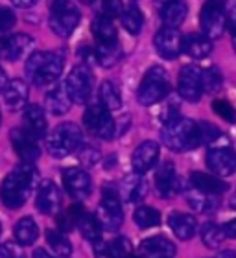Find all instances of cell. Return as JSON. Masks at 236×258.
Listing matches in <instances>:
<instances>
[{
    "label": "cell",
    "mask_w": 236,
    "mask_h": 258,
    "mask_svg": "<svg viewBox=\"0 0 236 258\" xmlns=\"http://www.w3.org/2000/svg\"><path fill=\"white\" fill-rule=\"evenodd\" d=\"M37 177V170L33 168V164H28V162L19 164L13 172L6 175L0 184L2 203L11 210L21 209L22 205L26 203V199L30 198L32 190L35 188Z\"/></svg>",
    "instance_id": "obj_1"
},
{
    "label": "cell",
    "mask_w": 236,
    "mask_h": 258,
    "mask_svg": "<svg viewBox=\"0 0 236 258\" xmlns=\"http://www.w3.org/2000/svg\"><path fill=\"white\" fill-rule=\"evenodd\" d=\"M161 140L172 151H188L201 146L198 124L183 116H177L166 124H162Z\"/></svg>",
    "instance_id": "obj_2"
},
{
    "label": "cell",
    "mask_w": 236,
    "mask_h": 258,
    "mask_svg": "<svg viewBox=\"0 0 236 258\" xmlns=\"http://www.w3.org/2000/svg\"><path fill=\"white\" fill-rule=\"evenodd\" d=\"M63 67L65 59L55 52H33L26 61V76L33 85L44 87L59 80Z\"/></svg>",
    "instance_id": "obj_3"
},
{
    "label": "cell",
    "mask_w": 236,
    "mask_h": 258,
    "mask_svg": "<svg viewBox=\"0 0 236 258\" xmlns=\"http://www.w3.org/2000/svg\"><path fill=\"white\" fill-rule=\"evenodd\" d=\"M83 142V135L81 129L74 124V122H65L59 124L57 127L50 133L46 148L48 153L55 159H63V157L72 155L74 151H78L81 148Z\"/></svg>",
    "instance_id": "obj_4"
},
{
    "label": "cell",
    "mask_w": 236,
    "mask_h": 258,
    "mask_svg": "<svg viewBox=\"0 0 236 258\" xmlns=\"http://www.w3.org/2000/svg\"><path fill=\"white\" fill-rule=\"evenodd\" d=\"M170 92V78L162 67H151L144 74L137 91V100L142 105H155L162 102Z\"/></svg>",
    "instance_id": "obj_5"
},
{
    "label": "cell",
    "mask_w": 236,
    "mask_h": 258,
    "mask_svg": "<svg viewBox=\"0 0 236 258\" xmlns=\"http://www.w3.org/2000/svg\"><path fill=\"white\" fill-rule=\"evenodd\" d=\"M100 225L103 231H116L124 221V210H122V198L118 194V186L114 184H105L102 188V201L98 207L96 214Z\"/></svg>",
    "instance_id": "obj_6"
},
{
    "label": "cell",
    "mask_w": 236,
    "mask_h": 258,
    "mask_svg": "<svg viewBox=\"0 0 236 258\" xmlns=\"http://www.w3.org/2000/svg\"><path fill=\"white\" fill-rule=\"evenodd\" d=\"M81 13L72 0H54L50 8V28L57 37H70L78 24Z\"/></svg>",
    "instance_id": "obj_7"
},
{
    "label": "cell",
    "mask_w": 236,
    "mask_h": 258,
    "mask_svg": "<svg viewBox=\"0 0 236 258\" xmlns=\"http://www.w3.org/2000/svg\"><path fill=\"white\" fill-rule=\"evenodd\" d=\"M94 87V74L89 64H78L70 70L69 78L65 81V89L69 92L72 103H85L92 94Z\"/></svg>",
    "instance_id": "obj_8"
},
{
    "label": "cell",
    "mask_w": 236,
    "mask_h": 258,
    "mask_svg": "<svg viewBox=\"0 0 236 258\" xmlns=\"http://www.w3.org/2000/svg\"><path fill=\"white\" fill-rule=\"evenodd\" d=\"M83 124L89 133L102 140H111L116 135V124L111 116V111H107L100 103L87 107L85 114H83Z\"/></svg>",
    "instance_id": "obj_9"
},
{
    "label": "cell",
    "mask_w": 236,
    "mask_h": 258,
    "mask_svg": "<svg viewBox=\"0 0 236 258\" xmlns=\"http://www.w3.org/2000/svg\"><path fill=\"white\" fill-rule=\"evenodd\" d=\"M179 96L187 102H199L203 96V70L194 64L183 67L179 72V81H177Z\"/></svg>",
    "instance_id": "obj_10"
},
{
    "label": "cell",
    "mask_w": 236,
    "mask_h": 258,
    "mask_svg": "<svg viewBox=\"0 0 236 258\" xmlns=\"http://www.w3.org/2000/svg\"><path fill=\"white\" fill-rule=\"evenodd\" d=\"M207 168L218 177H229L236 172V151L229 146L210 148L205 157Z\"/></svg>",
    "instance_id": "obj_11"
},
{
    "label": "cell",
    "mask_w": 236,
    "mask_h": 258,
    "mask_svg": "<svg viewBox=\"0 0 236 258\" xmlns=\"http://www.w3.org/2000/svg\"><path fill=\"white\" fill-rule=\"evenodd\" d=\"M63 184L70 198L78 199H87L92 192V181L91 175L81 170V168H65L63 170Z\"/></svg>",
    "instance_id": "obj_12"
},
{
    "label": "cell",
    "mask_w": 236,
    "mask_h": 258,
    "mask_svg": "<svg viewBox=\"0 0 236 258\" xmlns=\"http://www.w3.org/2000/svg\"><path fill=\"white\" fill-rule=\"evenodd\" d=\"M155 48L161 57L164 59H175L177 55L183 52V35L177 28H161L155 33Z\"/></svg>",
    "instance_id": "obj_13"
},
{
    "label": "cell",
    "mask_w": 236,
    "mask_h": 258,
    "mask_svg": "<svg viewBox=\"0 0 236 258\" xmlns=\"http://www.w3.org/2000/svg\"><path fill=\"white\" fill-rule=\"evenodd\" d=\"M11 144H13V150L17 151V155L21 157L22 162L33 164L39 159V155H41V148L37 144V139L32 137L24 127L11 131Z\"/></svg>",
    "instance_id": "obj_14"
},
{
    "label": "cell",
    "mask_w": 236,
    "mask_h": 258,
    "mask_svg": "<svg viewBox=\"0 0 236 258\" xmlns=\"http://www.w3.org/2000/svg\"><path fill=\"white\" fill-rule=\"evenodd\" d=\"M155 184L157 192L161 194L164 199H172L181 192V179L177 175L173 162H162L159 166L155 173Z\"/></svg>",
    "instance_id": "obj_15"
},
{
    "label": "cell",
    "mask_w": 236,
    "mask_h": 258,
    "mask_svg": "<svg viewBox=\"0 0 236 258\" xmlns=\"http://www.w3.org/2000/svg\"><path fill=\"white\" fill-rule=\"evenodd\" d=\"M159 161V144L153 140H146L133 151L131 155V166H133L135 173L144 175L146 172H150L151 168L155 166Z\"/></svg>",
    "instance_id": "obj_16"
},
{
    "label": "cell",
    "mask_w": 236,
    "mask_h": 258,
    "mask_svg": "<svg viewBox=\"0 0 236 258\" xmlns=\"http://www.w3.org/2000/svg\"><path fill=\"white\" fill-rule=\"evenodd\" d=\"M118 194L128 203H140L148 196V183L140 173H129L118 184Z\"/></svg>",
    "instance_id": "obj_17"
},
{
    "label": "cell",
    "mask_w": 236,
    "mask_h": 258,
    "mask_svg": "<svg viewBox=\"0 0 236 258\" xmlns=\"http://www.w3.org/2000/svg\"><path fill=\"white\" fill-rule=\"evenodd\" d=\"M0 46H2V55L6 59L19 61L30 54V50L33 48V39L26 33H15V35L0 39Z\"/></svg>",
    "instance_id": "obj_18"
},
{
    "label": "cell",
    "mask_w": 236,
    "mask_h": 258,
    "mask_svg": "<svg viewBox=\"0 0 236 258\" xmlns=\"http://www.w3.org/2000/svg\"><path fill=\"white\" fill-rule=\"evenodd\" d=\"M35 207L39 209V212H43V214H46V216H54L59 212V207H61V194H59V188L52 181H43V183L39 184Z\"/></svg>",
    "instance_id": "obj_19"
},
{
    "label": "cell",
    "mask_w": 236,
    "mask_h": 258,
    "mask_svg": "<svg viewBox=\"0 0 236 258\" xmlns=\"http://www.w3.org/2000/svg\"><path fill=\"white\" fill-rule=\"evenodd\" d=\"M173 245L166 236H151L140 242L139 253L144 258H172L175 254Z\"/></svg>",
    "instance_id": "obj_20"
},
{
    "label": "cell",
    "mask_w": 236,
    "mask_h": 258,
    "mask_svg": "<svg viewBox=\"0 0 236 258\" xmlns=\"http://www.w3.org/2000/svg\"><path fill=\"white\" fill-rule=\"evenodd\" d=\"M168 225L179 240H190L198 232V220L185 212H172L168 216Z\"/></svg>",
    "instance_id": "obj_21"
},
{
    "label": "cell",
    "mask_w": 236,
    "mask_h": 258,
    "mask_svg": "<svg viewBox=\"0 0 236 258\" xmlns=\"http://www.w3.org/2000/svg\"><path fill=\"white\" fill-rule=\"evenodd\" d=\"M188 15L187 0H166L161 8V21L166 28H179Z\"/></svg>",
    "instance_id": "obj_22"
},
{
    "label": "cell",
    "mask_w": 236,
    "mask_h": 258,
    "mask_svg": "<svg viewBox=\"0 0 236 258\" xmlns=\"http://www.w3.org/2000/svg\"><path fill=\"white\" fill-rule=\"evenodd\" d=\"M183 52H187L192 59H205L212 52V43L203 33H190L183 37Z\"/></svg>",
    "instance_id": "obj_23"
},
{
    "label": "cell",
    "mask_w": 236,
    "mask_h": 258,
    "mask_svg": "<svg viewBox=\"0 0 236 258\" xmlns=\"http://www.w3.org/2000/svg\"><path fill=\"white\" fill-rule=\"evenodd\" d=\"M190 184H192V188L199 190V192L210 194V196H220V194H223L229 188L220 177L209 175V173H203V172L190 173Z\"/></svg>",
    "instance_id": "obj_24"
},
{
    "label": "cell",
    "mask_w": 236,
    "mask_h": 258,
    "mask_svg": "<svg viewBox=\"0 0 236 258\" xmlns=\"http://www.w3.org/2000/svg\"><path fill=\"white\" fill-rule=\"evenodd\" d=\"M44 105L50 113L55 114V116H61V114L69 113L70 105H72V100H70L69 92L65 89V85H54L46 92V98H44Z\"/></svg>",
    "instance_id": "obj_25"
},
{
    "label": "cell",
    "mask_w": 236,
    "mask_h": 258,
    "mask_svg": "<svg viewBox=\"0 0 236 258\" xmlns=\"http://www.w3.org/2000/svg\"><path fill=\"white\" fill-rule=\"evenodd\" d=\"M24 129L32 137H35V139H41L46 133V116H44V111L39 105H35V103L26 105V109H24Z\"/></svg>",
    "instance_id": "obj_26"
},
{
    "label": "cell",
    "mask_w": 236,
    "mask_h": 258,
    "mask_svg": "<svg viewBox=\"0 0 236 258\" xmlns=\"http://www.w3.org/2000/svg\"><path fill=\"white\" fill-rule=\"evenodd\" d=\"M120 22H122V26L128 30L129 33H140L142 26H144V15H142V11L137 4H135L133 0H126L122 6V11H120Z\"/></svg>",
    "instance_id": "obj_27"
},
{
    "label": "cell",
    "mask_w": 236,
    "mask_h": 258,
    "mask_svg": "<svg viewBox=\"0 0 236 258\" xmlns=\"http://www.w3.org/2000/svg\"><path fill=\"white\" fill-rule=\"evenodd\" d=\"M4 102L13 111H19L28 102V85L22 80H11L4 89Z\"/></svg>",
    "instance_id": "obj_28"
},
{
    "label": "cell",
    "mask_w": 236,
    "mask_h": 258,
    "mask_svg": "<svg viewBox=\"0 0 236 258\" xmlns=\"http://www.w3.org/2000/svg\"><path fill=\"white\" fill-rule=\"evenodd\" d=\"M187 203L188 207L194 210V212H199V214H210L218 209V196H210V194L199 192V190L192 188V192L187 194Z\"/></svg>",
    "instance_id": "obj_29"
},
{
    "label": "cell",
    "mask_w": 236,
    "mask_h": 258,
    "mask_svg": "<svg viewBox=\"0 0 236 258\" xmlns=\"http://www.w3.org/2000/svg\"><path fill=\"white\" fill-rule=\"evenodd\" d=\"M94 57L96 63L103 69H113L118 61L122 59V48L120 43L113 41V43H98L96 50H94Z\"/></svg>",
    "instance_id": "obj_30"
},
{
    "label": "cell",
    "mask_w": 236,
    "mask_h": 258,
    "mask_svg": "<svg viewBox=\"0 0 236 258\" xmlns=\"http://www.w3.org/2000/svg\"><path fill=\"white\" fill-rule=\"evenodd\" d=\"M76 229H80L83 238L92 243H96L102 240V225H100V221H98L96 216L91 214V212H87V210H83L80 214Z\"/></svg>",
    "instance_id": "obj_31"
},
{
    "label": "cell",
    "mask_w": 236,
    "mask_h": 258,
    "mask_svg": "<svg viewBox=\"0 0 236 258\" xmlns=\"http://www.w3.org/2000/svg\"><path fill=\"white\" fill-rule=\"evenodd\" d=\"M92 33L98 43H113L116 39V28H114L113 17L100 13L92 22Z\"/></svg>",
    "instance_id": "obj_32"
},
{
    "label": "cell",
    "mask_w": 236,
    "mask_h": 258,
    "mask_svg": "<svg viewBox=\"0 0 236 258\" xmlns=\"http://www.w3.org/2000/svg\"><path fill=\"white\" fill-rule=\"evenodd\" d=\"M13 232H15V240L19 242V245H32L39 236V227L33 218H22L15 223Z\"/></svg>",
    "instance_id": "obj_33"
},
{
    "label": "cell",
    "mask_w": 236,
    "mask_h": 258,
    "mask_svg": "<svg viewBox=\"0 0 236 258\" xmlns=\"http://www.w3.org/2000/svg\"><path fill=\"white\" fill-rule=\"evenodd\" d=\"M98 98H100V105L107 109V111H118L122 107V98L116 87L111 81H103L100 89H98Z\"/></svg>",
    "instance_id": "obj_34"
},
{
    "label": "cell",
    "mask_w": 236,
    "mask_h": 258,
    "mask_svg": "<svg viewBox=\"0 0 236 258\" xmlns=\"http://www.w3.org/2000/svg\"><path fill=\"white\" fill-rule=\"evenodd\" d=\"M46 242L50 243L52 251H54L57 256L69 258L70 254H72V245H70L69 238L65 236L61 231H54V229L46 231Z\"/></svg>",
    "instance_id": "obj_35"
},
{
    "label": "cell",
    "mask_w": 236,
    "mask_h": 258,
    "mask_svg": "<svg viewBox=\"0 0 236 258\" xmlns=\"http://www.w3.org/2000/svg\"><path fill=\"white\" fill-rule=\"evenodd\" d=\"M225 231L220 225H216V223H205L203 229H201V240L210 249H218L221 243L225 242Z\"/></svg>",
    "instance_id": "obj_36"
},
{
    "label": "cell",
    "mask_w": 236,
    "mask_h": 258,
    "mask_svg": "<svg viewBox=\"0 0 236 258\" xmlns=\"http://www.w3.org/2000/svg\"><path fill=\"white\" fill-rule=\"evenodd\" d=\"M133 218H135V223L140 229H151V227H157L161 223V214L153 207H139V209L135 210Z\"/></svg>",
    "instance_id": "obj_37"
},
{
    "label": "cell",
    "mask_w": 236,
    "mask_h": 258,
    "mask_svg": "<svg viewBox=\"0 0 236 258\" xmlns=\"http://www.w3.org/2000/svg\"><path fill=\"white\" fill-rule=\"evenodd\" d=\"M221 85H223V76L218 67H209L207 70H203V92L216 94Z\"/></svg>",
    "instance_id": "obj_38"
},
{
    "label": "cell",
    "mask_w": 236,
    "mask_h": 258,
    "mask_svg": "<svg viewBox=\"0 0 236 258\" xmlns=\"http://www.w3.org/2000/svg\"><path fill=\"white\" fill-rule=\"evenodd\" d=\"M83 207H81L80 203H76V205H72L65 214H61L59 216V220H57V223H59V229H61V232H69V231H72L76 225H78V218H80V214L83 212Z\"/></svg>",
    "instance_id": "obj_39"
},
{
    "label": "cell",
    "mask_w": 236,
    "mask_h": 258,
    "mask_svg": "<svg viewBox=\"0 0 236 258\" xmlns=\"http://www.w3.org/2000/svg\"><path fill=\"white\" fill-rule=\"evenodd\" d=\"M109 254L111 258H129L131 256V245H129L128 238H114L113 242L107 243Z\"/></svg>",
    "instance_id": "obj_40"
},
{
    "label": "cell",
    "mask_w": 236,
    "mask_h": 258,
    "mask_svg": "<svg viewBox=\"0 0 236 258\" xmlns=\"http://www.w3.org/2000/svg\"><path fill=\"white\" fill-rule=\"evenodd\" d=\"M198 127H199V140H201V144H212V142H216L221 137L220 129L216 127L214 124H210V122H199Z\"/></svg>",
    "instance_id": "obj_41"
},
{
    "label": "cell",
    "mask_w": 236,
    "mask_h": 258,
    "mask_svg": "<svg viewBox=\"0 0 236 258\" xmlns=\"http://www.w3.org/2000/svg\"><path fill=\"white\" fill-rule=\"evenodd\" d=\"M212 109H214V113L218 114L221 120L231 122V124H234V122H236L234 109H232L231 103H227L225 100H214V102H212Z\"/></svg>",
    "instance_id": "obj_42"
},
{
    "label": "cell",
    "mask_w": 236,
    "mask_h": 258,
    "mask_svg": "<svg viewBox=\"0 0 236 258\" xmlns=\"http://www.w3.org/2000/svg\"><path fill=\"white\" fill-rule=\"evenodd\" d=\"M80 161L83 166H94L100 161V151L96 148H92V146H85V148L80 150Z\"/></svg>",
    "instance_id": "obj_43"
},
{
    "label": "cell",
    "mask_w": 236,
    "mask_h": 258,
    "mask_svg": "<svg viewBox=\"0 0 236 258\" xmlns=\"http://www.w3.org/2000/svg\"><path fill=\"white\" fill-rule=\"evenodd\" d=\"M15 13L10 8H6V6H0V32H6V30L13 28L15 26Z\"/></svg>",
    "instance_id": "obj_44"
},
{
    "label": "cell",
    "mask_w": 236,
    "mask_h": 258,
    "mask_svg": "<svg viewBox=\"0 0 236 258\" xmlns=\"http://www.w3.org/2000/svg\"><path fill=\"white\" fill-rule=\"evenodd\" d=\"M0 258H24V254L15 243H2L0 245Z\"/></svg>",
    "instance_id": "obj_45"
},
{
    "label": "cell",
    "mask_w": 236,
    "mask_h": 258,
    "mask_svg": "<svg viewBox=\"0 0 236 258\" xmlns=\"http://www.w3.org/2000/svg\"><path fill=\"white\" fill-rule=\"evenodd\" d=\"M102 2H103V13L109 17H114V15H120L126 0H102Z\"/></svg>",
    "instance_id": "obj_46"
},
{
    "label": "cell",
    "mask_w": 236,
    "mask_h": 258,
    "mask_svg": "<svg viewBox=\"0 0 236 258\" xmlns=\"http://www.w3.org/2000/svg\"><path fill=\"white\" fill-rule=\"evenodd\" d=\"M223 231H225V234L229 238H236V220L229 221V223L223 227Z\"/></svg>",
    "instance_id": "obj_47"
},
{
    "label": "cell",
    "mask_w": 236,
    "mask_h": 258,
    "mask_svg": "<svg viewBox=\"0 0 236 258\" xmlns=\"http://www.w3.org/2000/svg\"><path fill=\"white\" fill-rule=\"evenodd\" d=\"M19 8H32L33 4H37V0H11Z\"/></svg>",
    "instance_id": "obj_48"
},
{
    "label": "cell",
    "mask_w": 236,
    "mask_h": 258,
    "mask_svg": "<svg viewBox=\"0 0 236 258\" xmlns=\"http://www.w3.org/2000/svg\"><path fill=\"white\" fill-rule=\"evenodd\" d=\"M33 258H54L48 251H44V249H35L33 251Z\"/></svg>",
    "instance_id": "obj_49"
},
{
    "label": "cell",
    "mask_w": 236,
    "mask_h": 258,
    "mask_svg": "<svg viewBox=\"0 0 236 258\" xmlns=\"http://www.w3.org/2000/svg\"><path fill=\"white\" fill-rule=\"evenodd\" d=\"M6 85H8V78H6L4 70L0 69V91H4V89H6Z\"/></svg>",
    "instance_id": "obj_50"
},
{
    "label": "cell",
    "mask_w": 236,
    "mask_h": 258,
    "mask_svg": "<svg viewBox=\"0 0 236 258\" xmlns=\"http://www.w3.org/2000/svg\"><path fill=\"white\" fill-rule=\"evenodd\" d=\"M218 258H236V253H232V251H223Z\"/></svg>",
    "instance_id": "obj_51"
},
{
    "label": "cell",
    "mask_w": 236,
    "mask_h": 258,
    "mask_svg": "<svg viewBox=\"0 0 236 258\" xmlns=\"http://www.w3.org/2000/svg\"><path fill=\"white\" fill-rule=\"evenodd\" d=\"M232 46H234V50H236V33H232Z\"/></svg>",
    "instance_id": "obj_52"
},
{
    "label": "cell",
    "mask_w": 236,
    "mask_h": 258,
    "mask_svg": "<svg viewBox=\"0 0 236 258\" xmlns=\"http://www.w3.org/2000/svg\"><path fill=\"white\" fill-rule=\"evenodd\" d=\"M81 2H83V4H92L94 0H81Z\"/></svg>",
    "instance_id": "obj_53"
},
{
    "label": "cell",
    "mask_w": 236,
    "mask_h": 258,
    "mask_svg": "<svg viewBox=\"0 0 236 258\" xmlns=\"http://www.w3.org/2000/svg\"><path fill=\"white\" fill-rule=\"evenodd\" d=\"M129 258H144V256H140V254H131Z\"/></svg>",
    "instance_id": "obj_54"
},
{
    "label": "cell",
    "mask_w": 236,
    "mask_h": 258,
    "mask_svg": "<svg viewBox=\"0 0 236 258\" xmlns=\"http://www.w3.org/2000/svg\"><path fill=\"white\" fill-rule=\"evenodd\" d=\"M231 205L236 209V196H234V198H232V203H231Z\"/></svg>",
    "instance_id": "obj_55"
},
{
    "label": "cell",
    "mask_w": 236,
    "mask_h": 258,
    "mask_svg": "<svg viewBox=\"0 0 236 258\" xmlns=\"http://www.w3.org/2000/svg\"><path fill=\"white\" fill-rule=\"evenodd\" d=\"M0 55H2V46H0Z\"/></svg>",
    "instance_id": "obj_56"
},
{
    "label": "cell",
    "mask_w": 236,
    "mask_h": 258,
    "mask_svg": "<svg viewBox=\"0 0 236 258\" xmlns=\"http://www.w3.org/2000/svg\"><path fill=\"white\" fill-rule=\"evenodd\" d=\"M0 232H2V225H0Z\"/></svg>",
    "instance_id": "obj_57"
},
{
    "label": "cell",
    "mask_w": 236,
    "mask_h": 258,
    "mask_svg": "<svg viewBox=\"0 0 236 258\" xmlns=\"http://www.w3.org/2000/svg\"><path fill=\"white\" fill-rule=\"evenodd\" d=\"M0 120H2V116H0Z\"/></svg>",
    "instance_id": "obj_58"
}]
</instances>
